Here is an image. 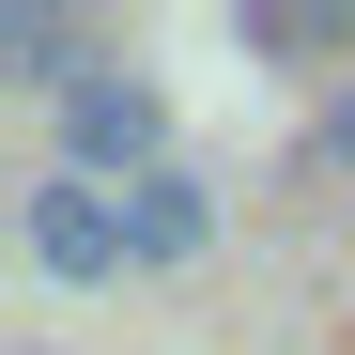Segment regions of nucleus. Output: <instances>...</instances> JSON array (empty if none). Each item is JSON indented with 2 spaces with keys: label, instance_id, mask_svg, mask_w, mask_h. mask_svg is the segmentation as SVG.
<instances>
[{
  "label": "nucleus",
  "instance_id": "423d86ee",
  "mask_svg": "<svg viewBox=\"0 0 355 355\" xmlns=\"http://www.w3.org/2000/svg\"><path fill=\"white\" fill-rule=\"evenodd\" d=\"M309 170H355V78L324 93V124H309Z\"/></svg>",
  "mask_w": 355,
  "mask_h": 355
},
{
  "label": "nucleus",
  "instance_id": "f257e3e1",
  "mask_svg": "<svg viewBox=\"0 0 355 355\" xmlns=\"http://www.w3.org/2000/svg\"><path fill=\"white\" fill-rule=\"evenodd\" d=\"M16 263L46 293H108V278H139V232H124V186H93V170L46 155L31 186H16Z\"/></svg>",
  "mask_w": 355,
  "mask_h": 355
},
{
  "label": "nucleus",
  "instance_id": "7ed1b4c3",
  "mask_svg": "<svg viewBox=\"0 0 355 355\" xmlns=\"http://www.w3.org/2000/svg\"><path fill=\"white\" fill-rule=\"evenodd\" d=\"M232 46H248L263 78H340L355 62V16L340 0H232Z\"/></svg>",
  "mask_w": 355,
  "mask_h": 355
},
{
  "label": "nucleus",
  "instance_id": "f03ea898",
  "mask_svg": "<svg viewBox=\"0 0 355 355\" xmlns=\"http://www.w3.org/2000/svg\"><path fill=\"white\" fill-rule=\"evenodd\" d=\"M46 124H62V170H93V186H155V170H186V155H170V93L124 62V46H108Z\"/></svg>",
  "mask_w": 355,
  "mask_h": 355
},
{
  "label": "nucleus",
  "instance_id": "20e7f679",
  "mask_svg": "<svg viewBox=\"0 0 355 355\" xmlns=\"http://www.w3.org/2000/svg\"><path fill=\"white\" fill-rule=\"evenodd\" d=\"M93 62H108V46L62 16V0H0V93H46V108H62Z\"/></svg>",
  "mask_w": 355,
  "mask_h": 355
},
{
  "label": "nucleus",
  "instance_id": "39448f33",
  "mask_svg": "<svg viewBox=\"0 0 355 355\" xmlns=\"http://www.w3.org/2000/svg\"><path fill=\"white\" fill-rule=\"evenodd\" d=\"M124 232H139V278L201 263L216 248V186H201V170H155V186H124Z\"/></svg>",
  "mask_w": 355,
  "mask_h": 355
}]
</instances>
